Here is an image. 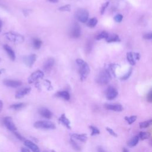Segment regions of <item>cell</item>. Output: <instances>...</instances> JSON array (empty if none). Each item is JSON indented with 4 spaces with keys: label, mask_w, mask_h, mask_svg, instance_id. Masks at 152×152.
Returning a JSON list of instances; mask_svg holds the SVG:
<instances>
[{
    "label": "cell",
    "mask_w": 152,
    "mask_h": 152,
    "mask_svg": "<svg viewBox=\"0 0 152 152\" xmlns=\"http://www.w3.org/2000/svg\"><path fill=\"white\" fill-rule=\"evenodd\" d=\"M76 62L78 66V72L80 77V80L84 81L86 79L90 72V67L87 62L81 59H77Z\"/></svg>",
    "instance_id": "6da1fadb"
},
{
    "label": "cell",
    "mask_w": 152,
    "mask_h": 152,
    "mask_svg": "<svg viewBox=\"0 0 152 152\" xmlns=\"http://www.w3.org/2000/svg\"><path fill=\"white\" fill-rule=\"evenodd\" d=\"M111 75L109 74V71L107 69L102 71L97 78V83L100 85H106L109 83L111 80Z\"/></svg>",
    "instance_id": "7a4b0ae2"
},
{
    "label": "cell",
    "mask_w": 152,
    "mask_h": 152,
    "mask_svg": "<svg viewBox=\"0 0 152 152\" xmlns=\"http://www.w3.org/2000/svg\"><path fill=\"white\" fill-rule=\"evenodd\" d=\"M34 126L36 128L43 129H54L56 126L53 122L49 121H38L34 122Z\"/></svg>",
    "instance_id": "3957f363"
},
{
    "label": "cell",
    "mask_w": 152,
    "mask_h": 152,
    "mask_svg": "<svg viewBox=\"0 0 152 152\" xmlns=\"http://www.w3.org/2000/svg\"><path fill=\"white\" fill-rule=\"evenodd\" d=\"M88 12L87 10L85 9H78L75 13V17L76 19L81 22V23H86L88 18Z\"/></svg>",
    "instance_id": "277c9868"
},
{
    "label": "cell",
    "mask_w": 152,
    "mask_h": 152,
    "mask_svg": "<svg viewBox=\"0 0 152 152\" xmlns=\"http://www.w3.org/2000/svg\"><path fill=\"white\" fill-rule=\"evenodd\" d=\"M5 37L10 41L15 43H20L24 41V37L22 35L13 32H8L5 34Z\"/></svg>",
    "instance_id": "5b68a950"
},
{
    "label": "cell",
    "mask_w": 152,
    "mask_h": 152,
    "mask_svg": "<svg viewBox=\"0 0 152 152\" xmlns=\"http://www.w3.org/2000/svg\"><path fill=\"white\" fill-rule=\"evenodd\" d=\"M69 36L75 39H77L81 36V28L77 23H74L69 30Z\"/></svg>",
    "instance_id": "8992f818"
},
{
    "label": "cell",
    "mask_w": 152,
    "mask_h": 152,
    "mask_svg": "<svg viewBox=\"0 0 152 152\" xmlns=\"http://www.w3.org/2000/svg\"><path fill=\"white\" fill-rule=\"evenodd\" d=\"M44 77L43 72L40 70L36 71L35 72H33L31 75L28 78V82L30 84H31L33 83H34L37 81V80L42 79Z\"/></svg>",
    "instance_id": "52a82bcc"
},
{
    "label": "cell",
    "mask_w": 152,
    "mask_h": 152,
    "mask_svg": "<svg viewBox=\"0 0 152 152\" xmlns=\"http://www.w3.org/2000/svg\"><path fill=\"white\" fill-rule=\"evenodd\" d=\"M3 122L5 126L8 129H9L11 131H15L17 130V127L15 125L12 118L10 116H7L4 118Z\"/></svg>",
    "instance_id": "ba28073f"
},
{
    "label": "cell",
    "mask_w": 152,
    "mask_h": 152,
    "mask_svg": "<svg viewBox=\"0 0 152 152\" xmlns=\"http://www.w3.org/2000/svg\"><path fill=\"white\" fill-rule=\"evenodd\" d=\"M117 96H118V91L115 87L112 86H109L107 88L106 91V97L107 99L109 100H113L115 99Z\"/></svg>",
    "instance_id": "9c48e42d"
},
{
    "label": "cell",
    "mask_w": 152,
    "mask_h": 152,
    "mask_svg": "<svg viewBox=\"0 0 152 152\" xmlns=\"http://www.w3.org/2000/svg\"><path fill=\"white\" fill-rule=\"evenodd\" d=\"M140 54L136 52H129L126 53V58L128 61L129 62L130 64L134 65L135 64L136 61L140 59Z\"/></svg>",
    "instance_id": "30bf717a"
},
{
    "label": "cell",
    "mask_w": 152,
    "mask_h": 152,
    "mask_svg": "<svg viewBox=\"0 0 152 152\" xmlns=\"http://www.w3.org/2000/svg\"><path fill=\"white\" fill-rule=\"evenodd\" d=\"M36 56L35 54H31L28 56H25L23 59V61L24 64L28 67H31L36 61Z\"/></svg>",
    "instance_id": "8fae6325"
},
{
    "label": "cell",
    "mask_w": 152,
    "mask_h": 152,
    "mask_svg": "<svg viewBox=\"0 0 152 152\" xmlns=\"http://www.w3.org/2000/svg\"><path fill=\"white\" fill-rule=\"evenodd\" d=\"M104 107L107 110L115 112H121L123 110V106L120 104H105Z\"/></svg>",
    "instance_id": "7c38bea8"
},
{
    "label": "cell",
    "mask_w": 152,
    "mask_h": 152,
    "mask_svg": "<svg viewBox=\"0 0 152 152\" xmlns=\"http://www.w3.org/2000/svg\"><path fill=\"white\" fill-rule=\"evenodd\" d=\"M24 144L28 149H30L33 152H40V149L38 146L33 141L28 140L24 141Z\"/></svg>",
    "instance_id": "4fadbf2b"
},
{
    "label": "cell",
    "mask_w": 152,
    "mask_h": 152,
    "mask_svg": "<svg viewBox=\"0 0 152 152\" xmlns=\"http://www.w3.org/2000/svg\"><path fill=\"white\" fill-rule=\"evenodd\" d=\"M4 84L8 87L16 88V87H20L22 84V83L20 81H17V80H5L4 81Z\"/></svg>",
    "instance_id": "5bb4252c"
},
{
    "label": "cell",
    "mask_w": 152,
    "mask_h": 152,
    "mask_svg": "<svg viewBox=\"0 0 152 152\" xmlns=\"http://www.w3.org/2000/svg\"><path fill=\"white\" fill-rule=\"evenodd\" d=\"M31 91L30 87H25L23 88H21L17 91L15 94V98L16 99H21L28 94L30 91Z\"/></svg>",
    "instance_id": "9a60e30c"
},
{
    "label": "cell",
    "mask_w": 152,
    "mask_h": 152,
    "mask_svg": "<svg viewBox=\"0 0 152 152\" xmlns=\"http://www.w3.org/2000/svg\"><path fill=\"white\" fill-rule=\"evenodd\" d=\"M39 113L40 115L45 118L50 119L52 116V113L47 108L42 107L39 110Z\"/></svg>",
    "instance_id": "2e32d148"
},
{
    "label": "cell",
    "mask_w": 152,
    "mask_h": 152,
    "mask_svg": "<svg viewBox=\"0 0 152 152\" xmlns=\"http://www.w3.org/2000/svg\"><path fill=\"white\" fill-rule=\"evenodd\" d=\"M59 122L62 124L63 125H64L66 128H67L68 129H71V122L69 121V120L65 116V114L63 113L61 115V116L59 118Z\"/></svg>",
    "instance_id": "e0dca14e"
},
{
    "label": "cell",
    "mask_w": 152,
    "mask_h": 152,
    "mask_svg": "<svg viewBox=\"0 0 152 152\" xmlns=\"http://www.w3.org/2000/svg\"><path fill=\"white\" fill-rule=\"evenodd\" d=\"M55 63V61L53 58H49L48 59L44 64L43 65V68L44 70L46 71H50L52 68L53 66Z\"/></svg>",
    "instance_id": "ac0fdd59"
},
{
    "label": "cell",
    "mask_w": 152,
    "mask_h": 152,
    "mask_svg": "<svg viewBox=\"0 0 152 152\" xmlns=\"http://www.w3.org/2000/svg\"><path fill=\"white\" fill-rule=\"evenodd\" d=\"M71 137L73 139H76L82 142H86L87 140V135L86 134H80L74 133L71 134Z\"/></svg>",
    "instance_id": "d6986e66"
},
{
    "label": "cell",
    "mask_w": 152,
    "mask_h": 152,
    "mask_svg": "<svg viewBox=\"0 0 152 152\" xmlns=\"http://www.w3.org/2000/svg\"><path fill=\"white\" fill-rule=\"evenodd\" d=\"M4 48L5 50L7 52V53H8L10 59L12 61H14L15 59V53H14V50H12V49L7 45H5L4 46Z\"/></svg>",
    "instance_id": "ffe728a7"
},
{
    "label": "cell",
    "mask_w": 152,
    "mask_h": 152,
    "mask_svg": "<svg viewBox=\"0 0 152 152\" xmlns=\"http://www.w3.org/2000/svg\"><path fill=\"white\" fill-rule=\"evenodd\" d=\"M56 96L60 98H62L65 100H69L70 99V95L66 91H61L56 93Z\"/></svg>",
    "instance_id": "44dd1931"
},
{
    "label": "cell",
    "mask_w": 152,
    "mask_h": 152,
    "mask_svg": "<svg viewBox=\"0 0 152 152\" xmlns=\"http://www.w3.org/2000/svg\"><path fill=\"white\" fill-rule=\"evenodd\" d=\"M138 141H139V137L138 135H135L134 137H133L132 138H131L128 141V145L129 147H134L135 146L138 142Z\"/></svg>",
    "instance_id": "7402d4cb"
},
{
    "label": "cell",
    "mask_w": 152,
    "mask_h": 152,
    "mask_svg": "<svg viewBox=\"0 0 152 152\" xmlns=\"http://www.w3.org/2000/svg\"><path fill=\"white\" fill-rule=\"evenodd\" d=\"M107 42H115L120 41V39L117 34H109L108 37L106 39Z\"/></svg>",
    "instance_id": "603a6c76"
},
{
    "label": "cell",
    "mask_w": 152,
    "mask_h": 152,
    "mask_svg": "<svg viewBox=\"0 0 152 152\" xmlns=\"http://www.w3.org/2000/svg\"><path fill=\"white\" fill-rule=\"evenodd\" d=\"M70 144H71V146L72 147V148L75 151H80L81 150V147L79 145V144L73 138H71V140H70Z\"/></svg>",
    "instance_id": "cb8c5ba5"
},
{
    "label": "cell",
    "mask_w": 152,
    "mask_h": 152,
    "mask_svg": "<svg viewBox=\"0 0 152 152\" xmlns=\"http://www.w3.org/2000/svg\"><path fill=\"white\" fill-rule=\"evenodd\" d=\"M138 136L141 140H144L150 138V134L148 132H140Z\"/></svg>",
    "instance_id": "d4e9b609"
},
{
    "label": "cell",
    "mask_w": 152,
    "mask_h": 152,
    "mask_svg": "<svg viewBox=\"0 0 152 152\" xmlns=\"http://www.w3.org/2000/svg\"><path fill=\"white\" fill-rule=\"evenodd\" d=\"M152 123V120L150 119L146 121H144V122H141L139 124V126L140 128L142 129V128H146L147 127H148Z\"/></svg>",
    "instance_id": "484cf974"
},
{
    "label": "cell",
    "mask_w": 152,
    "mask_h": 152,
    "mask_svg": "<svg viewBox=\"0 0 152 152\" xmlns=\"http://www.w3.org/2000/svg\"><path fill=\"white\" fill-rule=\"evenodd\" d=\"M108 35H109V34L107 32L103 31L96 36V39H97V40H100V39H106L108 37Z\"/></svg>",
    "instance_id": "4316f807"
},
{
    "label": "cell",
    "mask_w": 152,
    "mask_h": 152,
    "mask_svg": "<svg viewBox=\"0 0 152 152\" xmlns=\"http://www.w3.org/2000/svg\"><path fill=\"white\" fill-rule=\"evenodd\" d=\"M137 116L132 115V116H125V120L128 122V124L131 125V124H133L137 120Z\"/></svg>",
    "instance_id": "83f0119b"
},
{
    "label": "cell",
    "mask_w": 152,
    "mask_h": 152,
    "mask_svg": "<svg viewBox=\"0 0 152 152\" xmlns=\"http://www.w3.org/2000/svg\"><path fill=\"white\" fill-rule=\"evenodd\" d=\"M42 42L39 39H34L33 40V46L35 49H39L41 45H42Z\"/></svg>",
    "instance_id": "f1b7e54d"
},
{
    "label": "cell",
    "mask_w": 152,
    "mask_h": 152,
    "mask_svg": "<svg viewBox=\"0 0 152 152\" xmlns=\"http://www.w3.org/2000/svg\"><path fill=\"white\" fill-rule=\"evenodd\" d=\"M25 106V104L24 103H19L13 104L10 106V107L14 109V110H19L23 108Z\"/></svg>",
    "instance_id": "f546056e"
},
{
    "label": "cell",
    "mask_w": 152,
    "mask_h": 152,
    "mask_svg": "<svg viewBox=\"0 0 152 152\" xmlns=\"http://www.w3.org/2000/svg\"><path fill=\"white\" fill-rule=\"evenodd\" d=\"M97 23V20L96 18H91L87 23V26L90 27H94Z\"/></svg>",
    "instance_id": "4dcf8cb0"
},
{
    "label": "cell",
    "mask_w": 152,
    "mask_h": 152,
    "mask_svg": "<svg viewBox=\"0 0 152 152\" xmlns=\"http://www.w3.org/2000/svg\"><path fill=\"white\" fill-rule=\"evenodd\" d=\"M90 129L91 130V135L93 136V135H98L100 134V131L99 129L96 127V126H89Z\"/></svg>",
    "instance_id": "1f68e13d"
},
{
    "label": "cell",
    "mask_w": 152,
    "mask_h": 152,
    "mask_svg": "<svg viewBox=\"0 0 152 152\" xmlns=\"http://www.w3.org/2000/svg\"><path fill=\"white\" fill-rule=\"evenodd\" d=\"M61 11H71V5L69 4L65 5L59 8L58 9Z\"/></svg>",
    "instance_id": "d6a6232c"
},
{
    "label": "cell",
    "mask_w": 152,
    "mask_h": 152,
    "mask_svg": "<svg viewBox=\"0 0 152 152\" xmlns=\"http://www.w3.org/2000/svg\"><path fill=\"white\" fill-rule=\"evenodd\" d=\"M132 68H130L129 70L124 75H123V76L121 78V79L122 80H127V79L130 77V75H131V73H132Z\"/></svg>",
    "instance_id": "836d02e7"
},
{
    "label": "cell",
    "mask_w": 152,
    "mask_h": 152,
    "mask_svg": "<svg viewBox=\"0 0 152 152\" xmlns=\"http://www.w3.org/2000/svg\"><path fill=\"white\" fill-rule=\"evenodd\" d=\"M106 131L109 132V134H110L112 136H113V137H118L117 134H116L112 128H109V127H106Z\"/></svg>",
    "instance_id": "e575fe53"
},
{
    "label": "cell",
    "mask_w": 152,
    "mask_h": 152,
    "mask_svg": "<svg viewBox=\"0 0 152 152\" xmlns=\"http://www.w3.org/2000/svg\"><path fill=\"white\" fill-rule=\"evenodd\" d=\"M122 19H123V16H122V15H121V14H118L116 15L115 16V17H114V20H115V21L117 22V23H120V22H121L122 20Z\"/></svg>",
    "instance_id": "d590c367"
},
{
    "label": "cell",
    "mask_w": 152,
    "mask_h": 152,
    "mask_svg": "<svg viewBox=\"0 0 152 152\" xmlns=\"http://www.w3.org/2000/svg\"><path fill=\"white\" fill-rule=\"evenodd\" d=\"M13 133H14V134L15 135V137H16L18 139H19L20 140H21V141H24V140H25L24 137H23L20 133H18V132H16V131H14Z\"/></svg>",
    "instance_id": "8d00e7d4"
},
{
    "label": "cell",
    "mask_w": 152,
    "mask_h": 152,
    "mask_svg": "<svg viewBox=\"0 0 152 152\" xmlns=\"http://www.w3.org/2000/svg\"><path fill=\"white\" fill-rule=\"evenodd\" d=\"M109 4V2H105L104 4H103V5L102 6L101 10H100V12H101V14H103L104 12V11H105V10L106 9V8L108 7Z\"/></svg>",
    "instance_id": "74e56055"
},
{
    "label": "cell",
    "mask_w": 152,
    "mask_h": 152,
    "mask_svg": "<svg viewBox=\"0 0 152 152\" xmlns=\"http://www.w3.org/2000/svg\"><path fill=\"white\" fill-rule=\"evenodd\" d=\"M92 48V42L91 41H88L87 43V45H86V51H87V52H89L91 51Z\"/></svg>",
    "instance_id": "f35d334b"
},
{
    "label": "cell",
    "mask_w": 152,
    "mask_h": 152,
    "mask_svg": "<svg viewBox=\"0 0 152 152\" xmlns=\"http://www.w3.org/2000/svg\"><path fill=\"white\" fill-rule=\"evenodd\" d=\"M147 100L149 102V103H151L152 102V92H151V90H150L148 93V94H147Z\"/></svg>",
    "instance_id": "ab89813d"
},
{
    "label": "cell",
    "mask_w": 152,
    "mask_h": 152,
    "mask_svg": "<svg viewBox=\"0 0 152 152\" xmlns=\"http://www.w3.org/2000/svg\"><path fill=\"white\" fill-rule=\"evenodd\" d=\"M144 38L145 39L151 40V38H152V34H151V33H149L144 34Z\"/></svg>",
    "instance_id": "60d3db41"
},
{
    "label": "cell",
    "mask_w": 152,
    "mask_h": 152,
    "mask_svg": "<svg viewBox=\"0 0 152 152\" xmlns=\"http://www.w3.org/2000/svg\"><path fill=\"white\" fill-rule=\"evenodd\" d=\"M21 152H30L27 147H22L21 148Z\"/></svg>",
    "instance_id": "b9f144b4"
},
{
    "label": "cell",
    "mask_w": 152,
    "mask_h": 152,
    "mask_svg": "<svg viewBox=\"0 0 152 152\" xmlns=\"http://www.w3.org/2000/svg\"><path fill=\"white\" fill-rule=\"evenodd\" d=\"M97 152H105V151L101 147H99L97 148Z\"/></svg>",
    "instance_id": "7bdbcfd3"
},
{
    "label": "cell",
    "mask_w": 152,
    "mask_h": 152,
    "mask_svg": "<svg viewBox=\"0 0 152 152\" xmlns=\"http://www.w3.org/2000/svg\"><path fill=\"white\" fill-rule=\"evenodd\" d=\"M3 108V102L0 100V112L2 111Z\"/></svg>",
    "instance_id": "ee69618b"
},
{
    "label": "cell",
    "mask_w": 152,
    "mask_h": 152,
    "mask_svg": "<svg viewBox=\"0 0 152 152\" xmlns=\"http://www.w3.org/2000/svg\"><path fill=\"white\" fill-rule=\"evenodd\" d=\"M48 1L50 2H52V3H56L58 1V0H48Z\"/></svg>",
    "instance_id": "f6af8a7d"
},
{
    "label": "cell",
    "mask_w": 152,
    "mask_h": 152,
    "mask_svg": "<svg viewBox=\"0 0 152 152\" xmlns=\"http://www.w3.org/2000/svg\"><path fill=\"white\" fill-rule=\"evenodd\" d=\"M122 152H129V151L126 148H124L122 150Z\"/></svg>",
    "instance_id": "bcb514c9"
},
{
    "label": "cell",
    "mask_w": 152,
    "mask_h": 152,
    "mask_svg": "<svg viewBox=\"0 0 152 152\" xmlns=\"http://www.w3.org/2000/svg\"><path fill=\"white\" fill-rule=\"evenodd\" d=\"M1 27H2V22H1V21L0 20V31H1Z\"/></svg>",
    "instance_id": "7dc6e473"
},
{
    "label": "cell",
    "mask_w": 152,
    "mask_h": 152,
    "mask_svg": "<svg viewBox=\"0 0 152 152\" xmlns=\"http://www.w3.org/2000/svg\"><path fill=\"white\" fill-rule=\"evenodd\" d=\"M4 71V69H0V75L1 74V73H2V72Z\"/></svg>",
    "instance_id": "c3c4849f"
},
{
    "label": "cell",
    "mask_w": 152,
    "mask_h": 152,
    "mask_svg": "<svg viewBox=\"0 0 152 152\" xmlns=\"http://www.w3.org/2000/svg\"><path fill=\"white\" fill-rule=\"evenodd\" d=\"M51 152H56L55 150H51Z\"/></svg>",
    "instance_id": "681fc988"
},
{
    "label": "cell",
    "mask_w": 152,
    "mask_h": 152,
    "mask_svg": "<svg viewBox=\"0 0 152 152\" xmlns=\"http://www.w3.org/2000/svg\"><path fill=\"white\" fill-rule=\"evenodd\" d=\"M43 152H48V151H46V150H45V151H43Z\"/></svg>",
    "instance_id": "f907efd6"
},
{
    "label": "cell",
    "mask_w": 152,
    "mask_h": 152,
    "mask_svg": "<svg viewBox=\"0 0 152 152\" xmlns=\"http://www.w3.org/2000/svg\"><path fill=\"white\" fill-rule=\"evenodd\" d=\"M0 61H1V59H0Z\"/></svg>",
    "instance_id": "816d5d0a"
}]
</instances>
